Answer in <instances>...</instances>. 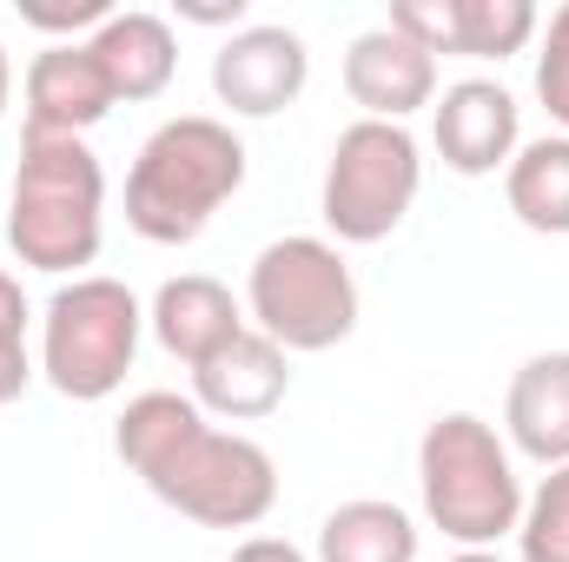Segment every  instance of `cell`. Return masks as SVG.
<instances>
[{"instance_id":"18","label":"cell","mask_w":569,"mask_h":562,"mask_svg":"<svg viewBox=\"0 0 569 562\" xmlns=\"http://www.w3.org/2000/svg\"><path fill=\"white\" fill-rule=\"evenodd\" d=\"M543 13L530 0H457V53L463 60H510L537 40Z\"/></svg>"},{"instance_id":"5","label":"cell","mask_w":569,"mask_h":562,"mask_svg":"<svg viewBox=\"0 0 569 562\" xmlns=\"http://www.w3.org/2000/svg\"><path fill=\"white\" fill-rule=\"evenodd\" d=\"M246 324L266 331L284 358L331 351L358 331V279L331 239H272L246 272Z\"/></svg>"},{"instance_id":"15","label":"cell","mask_w":569,"mask_h":562,"mask_svg":"<svg viewBox=\"0 0 569 562\" xmlns=\"http://www.w3.org/2000/svg\"><path fill=\"white\" fill-rule=\"evenodd\" d=\"M503 430L530 463H543V470L569 463V351L523 358V371L510 378V398H503Z\"/></svg>"},{"instance_id":"20","label":"cell","mask_w":569,"mask_h":562,"mask_svg":"<svg viewBox=\"0 0 569 562\" xmlns=\"http://www.w3.org/2000/svg\"><path fill=\"white\" fill-rule=\"evenodd\" d=\"M537 100H543V113L563 127V140H569V0L550 13V27H543V53H537Z\"/></svg>"},{"instance_id":"25","label":"cell","mask_w":569,"mask_h":562,"mask_svg":"<svg viewBox=\"0 0 569 562\" xmlns=\"http://www.w3.org/2000/svg\"><path fill=\"white\" fill-rule=\"evenodd\" d=\"M0 338H27V291L13 272H0Z\"/></svg>"},{"instance_id":"28","label":"cell","mask_w":569,"mask_h":562,"mask_svg":"<svg viewBox=\"0 0 569 562\" xmlns=\"http://www.w3.org/2000/svg\"><path fill=\"white\" fill-rule=\"evenodd\" d=\"M450 562H503V556H497V550H457Z\"/></svg>"},{"instance_id":"16","label":"cell","mask_w":569,"mask_h":562,"mask_svg":"<svg viewBox=\"0 0 569 562\" xmlns=\"http://www.w3.org/2000/svg\"><path fill=\"white\" fill-rule=\"evenodd\" d=\"M318 562H418V523L385 496H351L318 523Z\"/></svg>"},{"instance_id":"22","label":"cell","mask_w":569,"mask_h":562,"mask_svg":"<svg viewBox=\"0 0 569 562\" xmlns=\"http://www.w3.org/2000/svg\"><path fill=\"white\" fill-rule=\"evenodd\" d=\"M120 7L113 0H60V7H47V0H20V20L27 27H40V33H80V27H107Z\"/></svg>"},{"instance_id":"6","label":"cell","mask_w":569,"mask_h":562,"mask_svg":"<svg viewBox=\"0 0 569 562\" xmlns=\"http://www.w3.org/2000/svg\"><path fill=\"white\" fill-rule=\"evenodd\" d=\"M146 311L120 279H73L47 298L40 318V378L73 398V404H100L127 384L133 358H140Z\"/></svg>"},{"instance_id":"8","label":"cell","mask_w":569,"mask_h":562,"mask_svg":"<svg viewBox=\"0 0 569 562\" xmlns=\"http://www.w3.org/2000/svg\"><path fill=\"white\" fill-rule=\"evenodd\" d=\"M305 80H311L305 33H291L279 20H252V27H239L212 53V93L239 120H272V113H284L305 93Z\"/></svg>"},{"instance_id":"11","label":"cell","mask_w":569,"mask_h":562,"mask_svg":"<svg viewBox=\"0 0 569 562\" xmlns=\"http://www.w3.org/2000/svg\"><path fill=\"white\" fill-rule=\"evenodd\" d=\"M345 93H351V107H365V120L405 127L411 113L437 107V60L425 47H411L405 33L371 27L345 47Z\"/></svg>"},{"instance_id":"23","label":"cell","mask_w":569,"mask_h":562,"mask_svg":"<svg viewBox=\"0 0 569 562\" xmlns=\"http://www.w3.org/2000/svg\"><path fill=\"white\" fill-rule=\"evenodd\" d=\"M27 384H33V358H27V338H0V404H13Z\"/></svg>"},{"instance_id":"9","label":"cell","mask_w":569,"mask_h":562,"mask_svg":"<svg viewBox=\"0 0 569 562\" xmlns=\"http://www.w3.org/2000/svg\"><path fill=\"white\" fill-rule=\"evenodd\" d=\"M430 140L443 152V165L457 179H490L517 159L523 120H517V93L503 80H457L443 87V100L430 107Z\"/></svg>"},{"instance_id":"7","label":"cell","mask_w":569,"mask_h":562,"mask_svg":"<svg viewBox=\"0 0 569 562\" xmlns=\"http://www.w3.org/2000/svg\"><path fill=\"white\" fill-rule=\"evenodd\" d=\"M418 185H425V152L411 140V127L351 120L325 159L318 212H325L338 245H378L411 219Z\"/></svg>"},{"instance_id":"19","label":"cell","mask_w":569,"mask_h":562,"mask_svg":"<svg viewBox=\"0 0 569 562\" xmlns=\"http://www.w3.org/2000/svg\"><path fill=\"white\" fill-rule=\"evenodd\" d=\"M517 550H523V562H569V463H557V470L523 496Z\"/></svg>"},{"instance_id":"27","label":"cell","mask_w":569,"mask_h":562,"mask_svg":"<svg viewBox=\"0 0 569 562\" xmlns=\"http://www.w3.org/2000/svg\"><path fill=\"white\" fill-rule=\"evenodd\" d=\"M7 100H13V60H7V47H0V113H7Z\"/></svg>"},{"instance_id":"17","label":"cell","mask_w":569,"mask_h":562,"mask_svg":"<svg viewBox=\"0 0 569 562\" xmlns=\"http://www.w3.org/2000/svg\"><path fill=\"white\" fill-rule=\"evenodd\" d=\"M503 199H510L517 225H530L543 239H569V140L563 133L517 145V159L503 165Z\"/></svg>"},{"instance_id":"1","label":"cell","mask_w":569,"mask_h":562,"mask_svg":"<svg viewBox=\"0 0 569 562\" xmlns=\"http://www.w3.org/2000/svg\"><path fill=\"white\" fill-rule=\"evenodd\" d=\"M120 463L199 530H252L279 503V463L266 443L219 430L179 391H140L113 423Z\"/></svg>"},{"instance_id":"3","label":"cell","mask_w":569,"mask_h":562,"mask_svg":"<svg viewBox=\"0 0 569 562\" xmlns=\"http://www.w3.org/2000/svg\"><path fill=\"white\" fill-rule=\"evenodd\" d=\"M246 185V140L212 113H179L140 145L127 172V225L146 245H192Z\"/></svg>"},{"instance_id":"10","label":"cell","mask_w":569,"mask_h":562,"mask_svg":"<svg viewBox=\"0 0 569 562\" xmlns=\"http://www.w3.org/2000/svg\"><path fill=\"white\" fill-rule=\"evenodd\" d=\"M20 107H27L20 133L87 140V133H93L120 100H113V87H107V73H100L93 47H87V40H60V47H47V53H33V60H27Z\"/></svg>"},{"instance_id":"12","label":"cell","mask_w":569,"mask_h":562,"mask_svg":"<svg viewBox=\"0 0 569 562\" xmlns=\"http://www.w3.org/2000/svg\"><path fill=\"white\" fill-rule=\"evenodd\" d=\"M284 391H291V358L266 331H239L226 351H212L206 364H192V404L206 418L259 423L284 404Z\"/></svg>"},{"instance_id":"2","label":"cell","mask_w":569,"mask_h":562,"mask_svg":"<svg viewBox=\"0 0 569 562\" xmlns=\"http://www.w3.org/2000/svg\"><path fill=\"white\" fill-rule=\"evenodd\" d=\"M107 239V172L87 140L20 133L13 199H7V245L33 272H80L100 259Z\"/></svg>"},{"instance_id":"21","label":"cell","mask_w":569,"mask_h":562,"mask_svg":"<svg viewBox=\"0 0 569 562\" xmlns=\"http://www.w3.org/2000/svg\"><path fill=\"white\" fill-rule=\"evenodd\" d=\"M385 27L405 33L411 47H425L430 60L437 53H457V0H398Z\"/></svg>"},{"instance_id":"13","label":"cell","mask_w":569,"mask_h":562,"mask_svg":"<svg viewBox=\"0 0 569 562\" xmlns=\"http://www.w3.org/2000/svg\"><path fill=\"white\" fill-rule=\"evenodd\" d=\"M146 324H152L159 351H172L186 371H192V364H206L212 351H226L239 331H252V324H246V311H239V298H232L219 279H206V272H179V279L159 284V291H152Z\"/></svg>"},{"instance_id":"4","label":"cell","mask_w":569,"mask_h":562,"mask_svg":"<svg viewBox=\"0 0 569 562\" xmlns=\"http://www.w3.org/2000/svg\"><path fill=\"white\" fill-rule=\"evenodd\" d=\"M418 490L430 530H443L457 550H490L523 523V476L510 463V443L497 436V423L470 411H443L425 430Z\"/></svg>"},{"instance_id":"26","label":"cell","mask_w":569,"mask_h":562,"mask_svg":"<svg viewBox=\"0 0 569 562\" xmlns=\"http://www.w3.org/2000/svg\"><path fill=\"white\" fill-rule=\"evenodd\" d=\"M232 562H311L298 543H284V536H246L239 550H232Z\"/></svg>"},{"instance_id":"24","label":"cell","mask_w":569,"mask_h":562,"mask_svg":"<svg viewBox=\"0 0 569 562\" xmlns=\"http://www.w3.org/2000/svg\"><path fill=\"white\" fill-rule=\"evenodd\" d=\"M179 20L192 27H246V0H179Z\"/></svg>"},{"instance_id":"14","label":"cell","mask_w":569,"mask_h":562,"mask_svg":"<svg viewBox=\"0 0 569 562\" xmlns=\"http://www.w3.org/2000/svg\"><path fill=\"white\" fill-rule=\"evenodd\" d=\"M113 100H159L179 73V40H172V20L146 13V7H127L113 13L100 33H87Z\"/></svg>"}]
</instances>
